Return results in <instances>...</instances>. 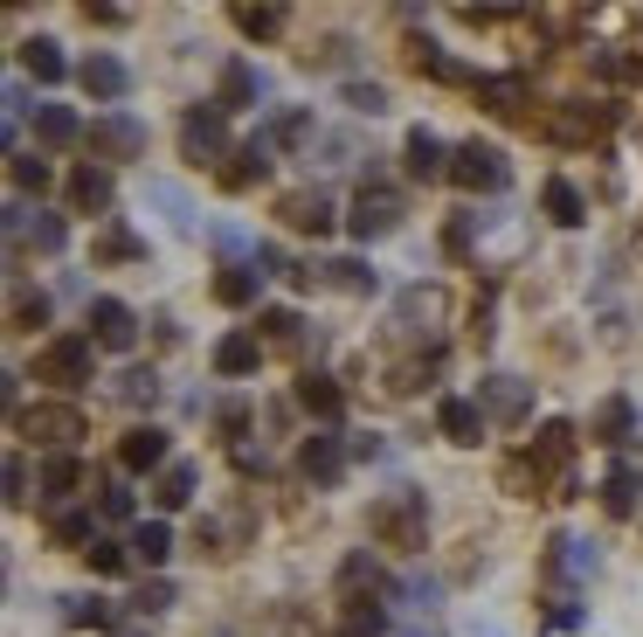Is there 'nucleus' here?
Wrapping results in <instances>:
<instances>
[{
	"instance_id": "f257e3e1",
	"label": "nucleus",
	"mask_w": 643,
	"mask_h": 637,
	"mask_svg": "<svg viewBox=\"0 0 643 637\" xmlns=\"http://www.w3.org/2000/svg\"><path fill=\"white\" fill-rule=\"evenodd\" d=\"M367 533L381 548H395V554H416L422 548V533H429V499L416 486H395V492H381L367 506Z\"/></svg>"
},
{
	"instance_id": "f03ea898",
	"label": "nucleus",
	"mask_w": 643,
	"mask_h": 637,
	"mask_svg": "<svg viewBox=\"0 0 643 637\" xmlns=\"http://www.w3.org/2000/svg\"><path fill=\"white\" fill-rule=\"evenodd\" d=\"M35 381H49V389H63V395L90 389L97 381V340L90 333H56L35 353Z\"/></svg>"
},
{
	"instance_id": "7ed1b4c3",
	"label": "nucleus",
	"mask_w": 643,
	"mask_h": 637,
	"mask_svg": "<svg viewBox=\"0 0 643 637\" xmlns=\"http://www.w3.org/2000/svg\"><path fill=\"white\" fill-rule=\"evenodd\" d=\"M401 188L395 181H381V173H367L360 181V194H353V215H346V229H353V243H381V236H395L401 229Z\"/></svg>"
},
{
	"instance_id": "20e7f679",
	"label": "nucleus",
	"mask_w": 643,
	"mask_h": 637,
	"mask_svg": "<svg viewBox=\"0 0 643 637\" xmlns=\"http://www.w3.org/2000/svg\"><path fill=\"white\" fill-rule=\"evenodd\" d=\"M450 181L464 188V194H505L512 188V160L499 146H484V139H464L450 152Z\"/></svg>"
},
{
	"instance_id": "39448f33",
	"label": "nucleus",
	"mask_w": 643,
	"mask_h": 637,
	"mask_svg": "<svg viewBox=\"0 0 643 637\" xmlns=\"http://www.w3.org/2000/svg\"><path fill=\"white\" fill-rule=\"evenodd\" d=\"M14 429L56 457V450H76V437H84V410H76V402H35V410L14 416Z\"/></svg>"
},
{
	"instance_id": "423d86ee",
	"label": "nucleus",
	"mask_w": 643,
	"mask_h": 637,
	"mask_svg": "<svg viewBox=\"0 0 643 637\" xmlns=\"http://www.w3.org/2000/svg\"><path fill=\"white\" fill-rule=\"evenodd\" d=\"M180 152H187L194 167H215V160H228V152H236V146H228V112H215V97L180 118ZM215 173H222V167H215Z\"/></svg>"
},
{
	"instance_id": "0eeeda50",
	"label": "nucleus",
	"mask_w": 643,
	"mask_h": 637,
	"mask_svg": "<svg viewBox=\"0 0 643 637\" xmlns=\"http://www.w3.org/2000/svg\"><path fill=\"white\" fill-rule=\"evenodd\" d=\"M478 410L492 416V423H505V429H519L533 416V381H519V374H484L478 381Z\"/></svg>"
},
{
	"instance_id": "6e6552de",
	"label": "nucleus",
	"mask_w": 643,
	"mask_h": 637,
	"mask_svg": "<svg viewBox=\"0 0 643 637\" xmlns=\"http://www.w3.org/2000/svg\"><path fill=\"white\" fill-rule=\"evenodd\" d=\"M84 146L97 152V160H139V152H146V125L132 112H105V118H90Z\"/></svg>"
},
{
	"instance_id": "1a4fd4ad",
	"label": "nucleus",
	"mask_w": 643,
	"mask_h": 637,
	"mask_svg": "<svg viewBox=\"0 0 643 637\" xmlns=\"http://www.w3.org/2000/svg\"><path fill=\"white\" fill-rule=\"evenodd\" d=\"M90 340H97V353H132L139 347V312L125 298H90Z\"/></svg>"
},
{
	"instance_id": "9d476101",
	"label": "nucleus",
	"mask_w": 643,
	"mask_h": 637,
	"mask_svg": "<svg viewBox=\"0 0 643 637\" xmlns=\"http://www.w3.org/2000/svg\"><path fill=\"white\" fill-rule=\"evenodd\" d=\"M568 457H575V423H539V437L526 444V457H519V465L533 471V478H560V471H568ZM560 486H568V478H560Z\"/></svg>"
},
{
	"instance_id": "9b49d317",
	"label": "nucleus",
	"mask_w": 643,
	"mask_h": 637,
	"mask_svg": "<svg viewBox=\"0 0 643 637\" xmlns=\"http://www.w3.org/2000/svg\"><path fill=\"white\" fill-rule=\"evenodd\" d=\"M346 457H353V450L332 437V429H312V437L298 444V471L312 478V486H340V478H346Z\"/></svg>"
},
{
	"instance_id": "f8f14e48",
	"label": "nucleus",
	"mask_w": 643,
	"mask_h": 637,
	"mask_svg": "<svg viewBox=\"0 0 643 637\" xmlns=\"http://www.w3.org/2000/svg\"><path fill=\"white\" fill-rule=\"evenodd\" d=\"M609 125H615L609 105H596V112H588V105H554V112H547V139H560V146H588V139H602Z\"/></svg>"
},
{
	"instance_id": "ddd939ff",
	"label": "nucleus",
	"mask_w": 643,
	"mask_h": 637,
	"mask_svg": "<svg viewBox=\"0 0 643 637\" xmlns=\"http://www.w3.org/2000/svg\"><path fill=\"white\" fill-rule=\"evenodd\" d=\"M450 152L457 146H443L429 132V125H416V132L401 139V167H408V181H450Z\"/></svg>"
},
{
	"instance_id": "4468645a",
	"label": "nucleus",
	"mask_w": 643,
	"mask_h": 637,
	"mask_svg": "<svg viewBox=\"0 0 643 637\" xmlns=\"http://www.w3.org/2000/svg\"><path fill=\"white\" fill-rule=\"evenodd\" d=\"M484 423H492V416H484L478 410V395H443V402H436V429H443V437L450 444H484Z\"/></svg>"
},
{
	"instance_id": "2eb2a0df",
	"label": "nucleus",
	"mask_w": 643,
	"mask_h": 637,
	"mask_svg": "<svg viewBox=\"0 0 643 637\" xmlns=\"http://www.w3.org/2000/svg\"><path fill=\"white\" fill-rule=\"evenodd\" d=\"M215 181H222L228 194H249L256 181H270V139H264V132H256L249 146H236V152H228V167L215 173Z\"/></svg>"
},
{
	"instance_id": "dca6fc26",
	"label": "nucleus",
	"mask_w": 643,
	"mask_h": 637,
	"mask_svg": "<svg viewBox=\"0 0 643 637\" xmlns=\"http://www.w3.org/2000/svg\"><path fill=\"white\" fill-rule=\"evenodd\" d=\"M118 465L125 471H167L173 465V457H167V429L160 423H132L125 444H118Z\"/></svg>"
},
{
	"instance_id": "f3484780",
	"label": "nucleus",
	"mask_w": 643,
	"mask_h": 637,
	"mask_svg": "<svg viewBox=\"0 0 643 637\" xmlns=\"http://www.w3.org/2000/svg\"><path fill=\"white\" fill-rule=\"evenodd\" d=\"M35 486H42V506H49V513H63V499H69L76 486H84V457H76V450H56V457H42Z\"/></svg>"
},
{
	"instance_id": "a211bd4d",
	"label": "nucleus",
	"mask_w": 643,
	"mask_h": 637,
	"mask_svg": "<svg viewBox=\"0 0 643 637\" xmlns=\"http://www.w3.org/2000/svg\"><path fill=\"white\" fill-rule=\"evenodd\" d=\"M76 84H84L97 105H118L125 91H132V70H125L118 56H105V49H97V56H84V70H76Z\"/></svg>"
},
{
	"instance_id": "6ab92c4d",
	"label": "nucleus",
	"mask_w": 643,
	"mask_h": 637,
	"mask_svg": "<svg viewBox=\"0 0 643 637\" xmlns=\"http://www.w3.org/2000/svg\"><path fill=\"white\" fill-rule=\"evenodd\" d=\"M256 97H270V76L256 63H228L222 70V91H215V112H249Z\"/></svg>"
},
{
	"instance_id": "aec40b11",
	"label": "nucleus",
	"mask_w": 643,
	"mask_h": 637,
	"mask_svg": "<svg viewBox=\"0 0 643 637\" xmlns=\"http://www.w3.org/2000/svg\"><path fill=\"white\" fill-rule=\"evenodd\" d=\"M63 194H69V209H76V215H105L118 188H111V173H105V167H90V160H84V167L69 173V188H63Z\"/></svg>"
},
{
	"instance_id": "412c9836",
	"label": "nucleus",
	"mask_w": 643,
	"mask_h": 637,
	"mask_svg": "<svg viewBox=\"0 0 643 637\" xmlns=\"http://www.w3.org/2000/svg\"><path fill=\"white\" fill-rule=\"evenodd\" d=\"M478 105L492 112V118H526L533 125V112H526V76H478Z\"/></svg>"
},
{
	"instance_id": "4be33fe9",
	"label": "nucleus",
	"mask_w": 643,
	"mask_h": 637,
	"mask_svg": "<svg viewBox=\"0 0 643 637\" xmlns=\"http://www.w3.org/2000/svg\"><path fill=\"white\" fill-rule=\"evenodd\" d=\"M588 437L609 444V450H615V444H630V437H636V402H630V395H609L602 410L588 416Z\"/></svg>"
},
{
	"instance_id": "5701e85b",
	"label": "nucleus",
	"mask_w": 643,
	"mask_h": 637,
	"mask_svg": "<svg viewBox=\"0 0 643 637\" xmlns=\"http://www.w3.org/2000/svg\"><path fill=\"white\" fill-rule=\"evenodd\" d=\"M636 492H643L636 465H630V457H615L609 478H602V513H609V520H630V513H636Z\"/></svg>"
},
{
	"instance_id": "b1692460",
	"label": "nucleus",
	"mask_w": 643,
	"mask_h": 637,
	"mask_svg": "<svg viewBox=\"0 0 643 637\" xmlns=\"http://www.w3.org/2000/svg\"><path fill=\"white\" fill-rule=\"evenodd\" d=\"M277 215H285L298 236H332V201L325 194H285V201H277Z\"/></svg>"
},
{
	"instance_id": "393cba45",
	"label": "nucleus",
	"mask_w": 643,
	"mask_h": 637,
	"mask_svg": "<svg viewBox=\"0 0 643 637\" xmlns=\"http://www.w3.org/2000/svg\"><path fill=\"white\" fill-rule=\"evenodd\" d=\"M298 410L319 416V423H340V410H346L340 381H332V374H298Z\"/></svg>"
},
{
	"instance_id": "a878e982",
	"label": "nucleus",
	"mask_w": 643,
	"mask_h": 637,
	"mask_svg": "<svg viewBox=\"0 0 643 637\" xmlns=\"http://www.w3.org/2000/svg\"><path fill=\"white\" fill-rule=\"evenodd\" d=\"M256 368H264V340L256 333H222L215 340V374L236 381V374H256Z\"/></svg>"
},
{
	"instance_id": "bb28decb",
	"label": "nucleus",
	"mask_w": 643,
	"mask_h": 637,
	"mask_svg": "<svg viewBox=\"0 0 643 637\" xmlns=\"http://www.w3.org/2000/svg\"><path fill=\"white\" fill-rule=\"evenodd\" d=\"M21 70L35 76L42 91H56L63 76H69V63H63V42H49V35H35V42H21Z\"/></svg>"
},
{
	"instance_id": "cd10ccee",
	"label": "nucleus",
	"mask_w": 643,
	"mask_h": 637,
	"mask_svg": "<svg viewBox=\"0 0 643 637\" xmlns=\"http://www.w3.org/2000/svg\"><path fill=\"white\" fill-rule=\"evenodd\" d=\"M49 541L56 548H97V513L90 506H63V513H49Z\"/></svg>"
},
{
	"instance_id": "c85d7f7f",
	"label": "nucleus",
	"mask_w": 643,
	"mask_h": 637,
	"mask_svg": "<svg viewBox=\"0 0 643 637\" xmlns=\"http://www.w3.org/2000/svg\"><path fill=\"white\" fill-rule=\"evenodd\" d=\"M215 298L228 305V312H243V305H256V298H264V270H256V264H222V277H215Z\"/></svg>"
},
{
	"instance_id": "c756f323",
	"label": "nucleus",
	"mask_w": 643,
	"mask_h": 637,
	"mask_svg": "<svg viewBox=\"0 0 643 637\" xmlns=\"http://www.w3.org/2000/svg\"><path fill=\"white\" fill-rule=\"evenodd\" d=\"M84 132H90V125L76 118L69 105H35V139H42V146H56V152H63V146H76Z\"/></svg>"
},
{
	"instance_id": "7c9ffc66",
	"label": "nucleus",
	"mask_w": 643,
	"mask_h": 637,
	"mask_svg": "<svg viewBox=\"0 0 643 637\" xmlns=\"http://www.w3.org/2000/svg\"><path fill=\"white\" fill-rule=\"evenodd\" d=\"M201 486V465H187V457H173V465L160 471V486H152V499H160V513H180V506L194 499Z\"/></svg>"
},
{
	"instance_id": "2f4dec72",
	"label": "nucleus",
	"mask_w": 643,
	"mask_h": 637,
	"mask_svg": "<svg viewBox=\"0 0 643 637\" xmlns=\"http://www.w3.org/2000/svg\"><path fill=\"white\" fill-rule=\"evenodd\" d=\"M167 554H173V527H167V520H139V527H132V562H139V569H160Z\"/></svg>"
},
{
	"instance_id": "473e14b6",
	"label": "nucleus",
	"mask_w": 643,
	"mask_h": 637,
	"mask_svg": "<svg viewBox=\"0 0 643 637\" xmlns=\"http://www.w3.org/2000/svg\"><path fill=\"white\" fill-rule=\"evenodd\" d=\"M90 257H97V264H146V236H132V229H118V222H111L105 236L90 243Z\"/></svg>"
},
{
	"instance_id": "72a5a7b5",
	"label": "nucleus",
	"mask_w": 643,
	"mask_h": 637,
	"mask_svg": "<svg viewBox=\"0 0 643 637\" xmlns=\"http://www.w3.org/2000/svg\"><path fill=\"white\" fill-rule=\"evenodd\" d=\"M325 285H340V291H353V298H374V291H381V277H374V264L340 257V264H325Z\"/></svg>"
},
{
	"instance_id": "f704fd0d",
	"label": "nucleus",
	"mask_w": 643,
	"mask_h": 637,
	"mask_svg": "<svg viewBox=\"0 0 643 637\" xmlns=\"http://www.w3.org/2000/svg\"><path fill=\"white\" fill-rule=\"evenodd\" d=\"M539 209H547L560 229H581L588 222V209H581V194H575V181H547V194H539Z\"/></svg>"
},
{
	"instance_id": "c9c22d12",
	"label": "nucleus",
	"mask_w": 643,
	"mask_h": 637,
	"mask_svg": "<svg viewBox=\"0 0 643 637\" xmlns=\"http://www.w3.org/2000/svg\"><path fill=\"white\" fill-rule=\"evenodd\" d=\"M21 236H29V243L42 250V257H63V250H69V222H63V215H42V209H35V222L21 229Z\"/></svg>"
},
{
	"instance_id": "e433bc0d",
	"label": "nucleus",
	"mask_w": 643,
	"mask_h": 637,
	"mask_svg": "<svg viewBox=\"0 0 643 637\" xmlns=\"http://www.w3.org/2000/svg\"><path fill=\"white\" fill-rule=\"evenodd\" d=\"M312 132H319V125H312V112H277V118L264 125V139H270V146H304Z\"/></svg>"
},
{
	"instance_id": "4c0bfd02",
	"label": "nucleus",
	"mask_w": 643,
	"mask_h": 637,
	"mask_svg": "<svg viewBox=\"0 0 643 637\" xmlns=\"http://www.w3.org/2000/svg\"><path fill=\"white\" fill-rule=\"evenodd\" d=\"M97 513H105V520H132L139 513L132 486H125V478H105V486H97Z\"/></svg>"
},
{
	"instance_id": "58836bf2",
	"label": "nucleus",
	"mask_w": 643,
	"mask_h": 637,
	"mask_svg": "<svg viewBox=\"0 0 643 637\" xmlns=\"http://www.w3.org/2000/svg\"><path fill=\"white\" fill-rule=\"evenodd\" d=\"M14 188L21 194H49V181H56V173H49V160H35V152H14Z\"/></svg>"
},
{
	"instance_id": "ea45409f",
	"label": "nucleus",
	"mask_w": 643,
	"mask_h": 637,
	"mask_svg": "<svg viewBox=\"0 0 643 637\" xmlns=\"http://www.w3.org/2000/svg\"><path fill=\"white\" fill-rule=\"evenodd\" d=\"M236 29H243L249 42H270L277 29H285V8H236Z\"/></svg>"
},
{
	"instance_id": "a19ab883",
	"label": "nucleus",
	"mask_w": 643,
	"mask_h": 637,
	"mask_svg": "<svg viewBox=\"0 0 643 637\" xmlns=\"http://www.w3.org/2000/svg\"><path fill=\"white\" fill-rule=\"evenodd\" d=\"M8 319H14V333H35V326H49V298L42 291H14Z\"/></svg>"
},
{
	"instance_id": "79ce46f5",
	"label": "nucleus",
	"mask_w": 643,
	"mask_h": 637,
	"mask_svg": "<svg viewBox=\"0 0 643 637\" xmlns=\"http://www.w3.org/2000/svg\"><path fill=\"white\" fill-rule=\"evenodd\" d=\"M84 562H90L97 575H125V569H132V541H97Z\"/></svg>"
},
{
	"instance_id": "37998d69",
	"label": "nucleus",
	"mask_w": 643,
	"mask_h": 637,
	"mask_svg": "<svg viewBox=\"0 0 643 637\" xmlns=\"http://www.w3.org/2000/svg\"><path fill=\"white\" fill-rule=\"evenodd\" d=\"M256 326H264V340H277V347H298V312H291V305H270V312L264 319H256Z\"/></svg>"
},
{
	"instance_id": "c03bdc74",
	"label": "nucleus",
	"mask_w": 643,
	"mask_h": 637,
	"mask_svg": "<svg viewBox=\"0 0 643 637\" xmlns=\"http://www.w3.org/2000/svg\"><path fill=\"white\" fill-rule=\"evenodd\" d=\"M69 624H90V630H105L111 624V603L105 596H69V609H63Z\"/></svg>"
},
{
	"instance_id": "a18cd8bd",
	"label": "nucleus",
	"mask_w": 643,
	"mask_h": 637,
	"mask_svg": "<svg viewBox=\"0 0 643 637\" xmlns=\"http://www.w3.org/2000/svg\"><path fill=\"white\" fill-rule=\"evenodd\" d=\"M340 97H346L353 112H367V118H381V112H388V91H381V84H360V76H353V84H346Z\"/></svg>"
},
{
	"instance_id": "49530a36",
	"label": "nucleus",
	"mask_w": 643,
	"mask_h": 637,
	"mask_svg": "<svg viewBox=\"0 0 643 637\" xmlns=\"http://www.w3.org/2000/svg\"><path fill=\"white\" fill-rule=\"evenodd\" d=\"M118 395L125 402H152V395H160V374H152V368H125L118 374Z\"/></svg>"
},
{
	"instance_id": "de8ad7c7",
	"label": "nucleus",
	"mask_w": 643,
	"mask_h": 637,
	"mask_svg": "<svg viewBox=\"0 0 643 637\" xmlns=\"http://www.w3.org/2000/svg\"><path fill=\"white\" fill-rule=\"evenodd\" d=\"M167 603H173V582H139V596H132V617H160Z\"/></svg>"
},
{
	"instance_id": "09e8293b",
	"label": "nucleus",
	"mask_w": 643,
	"mask_h": 637,
	"mask_svg": "<svg viewBox=\"0 0 643 637\" xmlns=\"http://www.w3.org/2000/svg\"><path fill=\"white\" fill-rule=\"evenodd\" d=\"M471 229H478V209H464V215L443 229V250H450V257H464V250H471Z\"/></svg>"
},
{
	"instance_id": "8fccbe9b",
	"label": "nucleus",
	"mask_w": 643,
	"mask_h": 637,
	"mask_svg": "<svg viewBox=\"0 0 643 637\" xmlns=\"http://www.w3.org/2000/svg\"><path fill=\"white\" fill-rule=\"evenodd\" d=\"M21 499H29V457H8V506H21Z\"/></svg>"
},
{
	"instance_id": "3c124183",
	"label": "nucleus",
	"mask_w": 643,
	"mask_h": 637,
	"mask_svg": "<svg viewBox=\"0 0 643 637\" xmlns=\"http://www.w3.org/2000/svg\"><path fill=\"white\" fill-rule=\"evenodd\" d=\"M90 21H97V29H125V8H84Z\"/></svg>"
}]
</instances>
